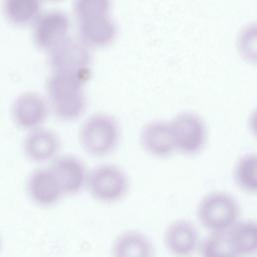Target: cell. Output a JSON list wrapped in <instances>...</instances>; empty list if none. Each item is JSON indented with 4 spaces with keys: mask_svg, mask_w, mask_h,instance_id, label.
I'll return each mask as SVG.
<instances>
[{
    "mask_svg": "<svg viewBox=\"0 0 257 257\" xmlns=\"http://www.w3.org/2000/svg\"><path fill=\"white\" fill-rule=\"evenodd\" d=\"M140 142L150 154L164 157L175 149V141L170 120L153 119L145 123L140 133Z\"/></svg>",
    "mask_w": 257,
    "mask_h": 257,
    "instance_id": "cell-13",
    "label": "cell"
},
{
    "mask_svg": "<svg viewBox=\"0 0 257 257\" xmlns=\"http://www.w3.org/2000/svg\"><path fill=\"white\" fill-rule=\"evenodd\" d=\"M41 4L36 0H6L3 4L7 19L17 25L35 22L40 15Z\"/></svg>",
    "mask_w": 257,
    "mask_h": 257,
    "instance_id": "cell-17",
    "label": "cell"
},
{
    "mask_svg": "<svg viewBox=\"0 0 257 257\" xmlns=\"http://www.w3.org/2000/svg\"><path fill=\"white\" fill-rule=\"evenodd\" d=\"M1 249H2V238H1V235H0V252H1Z\"/></svg>",
    "mask_w": 257,
    "mask_h": 257,
    "instance_id": "cell-22",
    "label": "cell"
},
{
    "mask_svg": "<svg viewBox=\"0 0 257 257\" xmlns=\"http://www.w3.org/2000/svg\"><path fill=\"white\" fill-rule=\"evenodd\" d=\"M176 149L196 153L206 142L207 126L204 118L194 110H182L170 120Z\"/></svg>",
    "mask_w": 257,
    "mask_h": 257,
    "instance_id": "cell-7",
    "label": "cell"
},
{
    "mask_svg": "<svg viewBox=\"0 0 257 257\" xmlns=\"http://www.w3.org/2000/svg\"><path fill=\"white\" fill-rule=\"evenodd\" d=\"M89 76L52 71L46 81L49 103L54 113L66 120L78 117L86 105L84 83Z\"/></svg>",
    "mask_w": 257,
    "mask_h": 257,
    "instance_id": "cell-2",
    "label": "cell"
},
{
    "mask_svg": "<svg viewBox=\"0 0 257 257\" xmlns=\"http://www.w3.org/2000/svg\"><path fill=\"white\" fill-rule=\"evenodd\" d=\"M27 192L30 198L41 206L53 205L63 195L61 186L50 167L37 168L29 174Z\"/></svg>",
    "mask_w": 257,
    "mask_h": 257,
    "instance_id": "cell-12",
    "label": "cell"
},
{
    "mask_svg": "<svg viewBox=\"0 0 257 257\" xmlns=\"http://www.w3.org/2000/svg\"><path fill=\"white\" fill-rule=\"evenodd\" d=\"M106 0H79L73 11L77 22L78 38L88 47L109 44L116 35V24L109 13Z\"/></svg>",
    "mask_w": 257,
    "mask_h": 257,
    "instance_id": "cell-1",
    "label": "cell"
},
{
    "mask_svg": "<svg viewBox=\"0 0 257 257\" xmlns=\"http://www.w3.org/2000/svg\"><path fill=\"white\" fill-rule=\"evenodd\" d=\"M128 184V177L120 167L105 163L93 167L87 173L85 185L95 199L112 203L125 195Z\"/></svg>",
    "mask_w": 257,
    "mask_h": 257,
    "instance_id": "cell-5",
    "label": "cell"
},
{
    "mask_svg": "<svg viewBox=\"0 0 257 257\" xmlns=\"http://www.w3.org/2000/svg\"><path fill=\"white\" fill-rule=\"evenodd\" d=\"M248 123L249 127L252 131V133L257 136V106H255L249 113L248 116Z\"/></svg>",
    "mask_w": 257,
    "mask_h": 257,
    "instance_id": "cell-21",
    "label": "cell"
},
{
    "mask_svg": "<svg viewBox=\"0 0 257 257\" xmlns=\"http://www.w3.org/2000/svg\"><path fill=\"white\" fill-rule=\"evenodd\" d=\"M227 233L238 257L257 256V220L239 219Z\"/></svg>",
    "mask_w": 257,
    "mask_h": 257,
    "instance_id": "cell-16",
    "label": "cell"
},
{
    "mask_svg": "<svg viewBox=\"0 0 257 257\" xmlns=\"http://www.w3.org/2000/svg\"><path fill=\"white\" fill-rule=\"evenodd\" d=\"M199 257H238L227 232H210L202 237Z\"/></svg>",
    "mask_w": 257,
    "mask_h": 257,
    "instance_id": "cell-18",
    "label": "cell"
},
{
    "mask_svg": "<svg viewBox=\"0 0 257 257\" xmlns=\"http://www.w3.org/2000/svg\"><path fill=\"white\" fill-rule=\"evenodd\" d=\"M239 54L248 61L257 62V21L245 23L236 36Z\"/></svg>",
    "mask_w": 257,
    "mask_h": 257,
    "instance_id": "cell-20",
    "label": "cell"
},
{
    "mask_svg": "<svg viewBox=\"0 0 257 257\" xmlns=\"http://www.w3.org/2000/svg\"><path fill=\"white\" fill-rule=\"evenodd\" d=\"M11 110L18 125L33 130L39 127L45 120L48 102L42 94L36 91H24L13 100Z\"/></svg>",
    "mask_w": 257,
    "mask_h": 257,
    "instance_id": "cell-10",
    "label": "cell"
},
{
    "mask_svg": "<svg viewBox=\"0 0 257 257\" xmlns=\"http://www.w3.org/2000/svg\"><path fill=\"white\" fill-rule=\"evenodd\" d=\"M52 71L90 76L91 55L89 47L80 39L67 36L48 50Z\"/></svg>",
    "mask_w": 257,
    "mask_h": 257,
    "instance_id": "cell-6",
    "label": "cell"
},
{
    "mask_svg": "<svg viewBox=\"0 0 257 257\" xmlns=\"http://www.w3.org/2000/svg\"><path fill=\"white\" fill-rule=\"evenodd\" d=\"M59 144V138L53 131L39 126L30 130L25 136L23 149L32 161L45 162L55 157Z\"/></svg>",
    "mask_w": 257,
    "mask_h": 257,
    "instance_id": "cell-14",
    "label": "cell"
},
{
    "mask_svg": "<svg viewBox=\"0 0 257 257\" xmlns=\"http://www.w3.org/2000/svg\"><path fill=\"white\" fill-rule=\"evenodd\" d=\"M69 18L58 9L46 11L39 15L33 26L35 43L47 51L68 36Z\"/></svg>",
    "mask_w": 257,
    "mask_h": 257,
    "instance_id": "cell-9",
    "label": "cell"
},
{
    "mask_svg": "<svg viewBox=\"0 0 257 257\" xmlns=\"http://www.w3.org/2000/svg\"><path fill=\"white\" fill-rule=\"evenodd\" d=\"M238 185L251 192H257V153L250 152L240 156L233 169Z\"/></svg>",
    "mask_w": 257,
    "mask_h": 257,
    "instance_id": "cell-19",
    "label": "cell"
},
{
    "mask_svg": "<svg viewBox=\"0 0 257 257\" xmlns=\"http://www.w3.org/2000/svg\"><path fill=\"white\" fill-rule=\"evenodd\" d=\"M110 257H155L152 240L138 230L119 233L110 247Z\"/></svg>",
    "mask_w": 257,
    "mask_h": 257,
    "instance_id": "cell-15",
    "label": "cell"
},
{
    "mask_svg": "<svg viewBox=\"0 0 257 257\" xmlns=\"http://www.w3.org/2000/svg\"><path fill=\"white\" fill-rule=\"evenodd\" d=\"M196 213L200 224L208 233L228 232L240 219V206L229 192L213 190L199 200Z\"/></svg>",
    "mask_w": 257,
    "mask_h": 257,
    "instance_id": "cell-3",
    "label": "cell"
},
{
    "mask_svg": "<svg viewBox=\"0 0 257 257\" xmlns=\"http://www.w3.org/2000/svg\"><path fill=\"white\" fill-rule=\"evenodd\" d=\"M119 125L110 114L96 112L89 115L79 127V142L90 155L103 156L110 153L119 140Z\"/></svg>",
    "mask_w": 257,
    "mask_h": 257,
    "instance_id": "cell-4",
    "label": "cell"
},
{
    "mask_svg": "<svg viewBox=\"0 0 257 257\" xmlns=\"http://www.w3.org/2000/svg\"><path fill=\"white\" fill-rule=\"evenodd\" d=\"M50 169L56 176L63 194H74L86 184L87 171L83 162L73 155H61L54 158Z\"/></svg>",
    "mask_w": 257,
    "mask_h": 257,
    "instance_id": "cell-11",
    "label": "cell"
},
{
    "mask_svg": "<svg viewBox=\"0 0 257 257\" xmlns=\"http://www.w3.org/2000/svg\"><path fill=\"white\" fill-rule=\"evenodd\" d=\"M202 236L194 222L179 218L171 223L164 232V245L173 257H192L198 255Z\"/></svg>",
    "mask_w": 257,
    "mask_h": 257,
    "instance_id": "cell-8",
    "label": "cell"
}]
</instances>
